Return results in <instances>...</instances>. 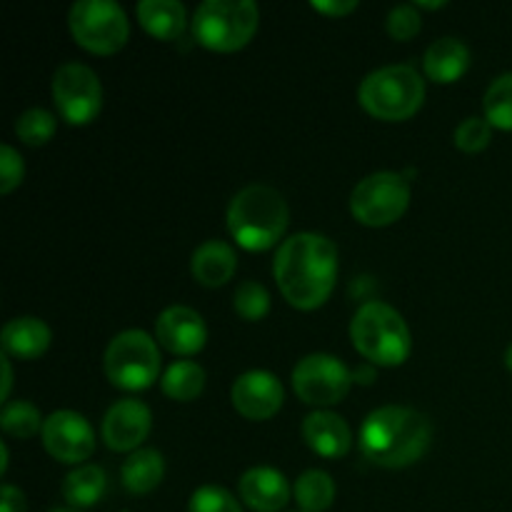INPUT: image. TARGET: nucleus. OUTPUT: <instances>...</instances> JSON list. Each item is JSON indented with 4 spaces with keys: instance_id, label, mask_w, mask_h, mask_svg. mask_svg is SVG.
Instances as JSON below:
<instances>
[{
    "instance_id": "9d476101",
    "label": "nucleus",
    "mask_w": 512,
    "mask_h": 512,
    "mask_svg": "<svg viewBox=\"0 0 512 512\" xmlns=\"http://www.w3.org/2000/svg\"><path fill=\"white\" fill-rule=\"evenodd\" d=\"M53 100L63 120L85 125L103 108V85L88 65L65 63L53 75Z\"/></svg>"
},
{
    "instance_id": "b1692460",
    "label": "nucleus",
    "mask_w": 512,
    "mask_h": 512,
    "mask_svg": "<svg viewBox=\"0 0 512 512\" xmlns=\"http://www.w3.org/2000/svg\"><path fill=\"white\" fill-rule=\"evenodd\" d=\"M160 385H163V393L168 398L188 403V400H195L203 393L205 370L198 363H193V360H178V363H173L165 370Z\"/></svg>"
},
{
    "instance_id": "c9c22d12",
    "label": "nucleus",
    "mask_w": 512,
    "mask_h": 512,
    "mask_svg": "<svg viewBox=\"0 0 512 512\" xmlns=\"http://www.w3.org/2000/svg\"><path fill=\"white\" fill-rule=\"evenodd\" d=\"M0 365H3V400H8L10 388H13V370H10L8 355H0Z\"/></svg>"
},
{
    "instance_id": "72a5a7b5",
    "label": "nucleus",
    "mask_w": 512,
    "mask_h": 512,
    "mask_svg": "<svg viewBox=\"0 0 512 512\" xmlns=\"http://www.w3.org/2000/svg\"><path fill=\"white\" fill-rule=\"evenodd\" d=\"M310 5H313L318 13H325V15H348L358 8L355 0H313Z\"/></svg>"
},
{
    "instance_id": "423d86ee",
    "label": "nucleus",
    "mask_w": 512,
    "mask_h": 512,
    "mask_svg": "<svg viewBox=\"0 0 512 512\" xmlns=\"http://www.w3.org/2000/svg\"><path fill=\"white\" fill-rule=\"evenodd\" d=\"M258 5L253 0H205L193 13V35L200 45L220 53L248 45L258 30Z\"/></svg>"
},
{
    "instance_id": "412c9836",
    "label": "nucleus",
    "mask_w": 512,
    "mask_h": 512,
    "mask_svg": "<svg viewBox=\"0 0 512 512\" xmlns=\"http://www.w3.org/2000/svg\"><path fill=\"white\" fill-rule=\"evenodd\" d=\"M135 13L140 25L160 40H175L185 30V8L178 0H140Z\"/></svg>"
},
{
    "instance_id": "39448f33",
    "label": "nucleus",
    "mask_w": 512,
    "mask_h": 512,
    "mask_svg": "<svg viewBox=\"0 0 512 512\" xmlns=\"http://www.w3.org/2000/svg\"><path fill=\"white\" fill-rule=\"evenodd\" d=\"M358 100L380 120H408L425 100V80L413 65H385L365 75Z\"/></svg>"
},
{
    "instance_id": "f704fd0d",
    "label": "nucleus",
    "mask_w": 512,
    "mask_h": 512,
    "mask_svg": "<svg viewBox=\"0 0 512 512\" xmlns=\"http://www.w3.org/2000/svg\"><path fill=\"white\" fill-rule=\"evenodd\" d=\"M0 512H25V495L13 485H3V505Z\"/></svg>"
},
{
    "instance_id": "37998d69",
    "label": "nucleus",
    "mask_w": 512,
    "mask_h": 512,
    "mask_svg": "<svg viewBox=\"0 0 512 512\" xmlns=\"http://www.w3.org/2000/svg\"><path fill=\"white\" fill-rule=\"evenodd\" d=\"M298 512H303V510H298Z\"/></svg>"
},
{
    "instance_id": "f8f14e48",
    "label": "nucleus",
    "mask_w": 512,
    "mask_h": 512,
    "mask_svg": "<svg viewBox=\"0 0 512 512\" xmlns=\"http://www.w3.org/2000/svg\"><path fill=\"white\" fill-rule=\"evenodd\" d=\"M43 445L58 463H83L95 450V433L88 420L73 410H58L43 425Z\"/></svg>"
},
{
    "instance_id": "393cba45",
    "label": "nucleus",
    "mask_w": 512,
    "mask_h": 512,
    "mask_svg": "<svg viewBox=\"0 0 512 512\" xmlns=\"http://www.w3.org/2000/svg\"><path fill=\"white\" fill-rule=\"evenodd\" d=\"M293 495L303 512H325L335 500V483L323 470H308L295 480Z\"/></svg>"
},
{
    "instance_id": "9b49d317",
    "label": "nucleus",
    "mask_w": 512,
    "mask_h": 512,
    "mask_svg": "<svg viewBox=\"0 0 512 512\" xmlns=\"http://www.w3.org/2000/svg\"><path fill=\"white\" fill-rule=\"evenodd\" d=\"M353 373L343 360L328 353L305 355L293 370V390L308 405H335L348 395Z\"/></svg>"
},
{
    "instance_id": "0eeeda50",
    "label": "nucleus",
    "mask_w": 512,
    "mask_h": 512,
    "mask_svg": "<svg viewBox=\"0 0 512 512\" xmlns=\"http://www.w3.org/2000/svg\"><path fill=\"white\" fill-rule=\"evenodd\" d=\"M158 343L143 330H125L105 350V375L115 388L148 390L158 380Z\"/></svg>"
},
{
    "instance_id": "c756f323",
    "label": "nucleus",
    "mask_w": 512,
    "mask_h": 512,
    "mask_svg": "<svg viewBox=\"0 0 512 512\" xmlns=\"http://www.w3.org/2000/svg\"><path fill=\"white\" fill-rule=\"evenodd\" d=\"M188 512H243L235 495H230L225 488L218 485H203L190 498Z\"/></svg>"
},
{
    "instance_id": "4c0bfd02",
    "label": "nucleus",
    "mask_w": 512,
    "mask_h": 512,
    "mask_svg": "<svg viewBox=\"0 0 512 512\" xmlns=\"http://www.w3.org/2000/svg\"><path fill=\"white\" fill-rule=\"evenodd\" d=\"M443 0H435V3H425V0H418L415 3V8H428V10H435V8H443Z\"/></svg>"
},
{
    "instance_id": "f257e3e1",
    "label": "nucleus",
    "mask_w": 512,
    "mask_h": 512,
    "mask_svg": "<svg viewBox=\"0 0 512 512\" xmlns=\"http://www.w3.org/2000/svg\"><path fill=\"white\" fill-rule=\"evenodd\" d=\"M273 273L280 293L293 308H320L335 288L338 248L325 235L295 233L275 253Z\"/></svg>"
},
{
    "instance_id": "7c9ffc66",
    "label": "nucleus",
    "mask_w": 512,
    "mask_h": 512,
    "mask_svg": "<svg viewBox=\"0 0 512 512\" xmlns=\"http://www.w3.org/2000/svg\"><path fill=\"white\" fill-rule=\"evenodd\" d=\"M490 138H493V125L488 123V118H478V115L463 120L455 128V145L465 153H478V150L488 148Z\"/></svg>"
},
{
    "instance_id": "20e7f679",
    "label": "nucleus",
    "mask_w": 512,
    "mask_h": 512,
    "mask_svg": "<svg viewBox=\"0 0 512 512\" xmlns=\"http://www.w3.org/2000/svg\"><path fill=\"white\" fill-rule=\"evenodd\" d=\"M350 338L365 360L383 368L403 365L413 350V338L403 315L380 300L360 305L350 323Z\"/></svg>"
},
{
    "instance_id": "6e6552de",
    "label": "nucleus",
    "mask_w": 512,
    "mask_h": 512,
    "mask_svg": "<svg viewBox=\"0 0 512 512\" xmlns=\"http://www.w3.org/2000/svg\"><path fill=\"white\" fill-rule=\"evenodd\" d=\"M75 43L98 55H110L125 45L130 35L128 15L115 0H78L68 15Z\"/></svg>"
},
{
    "instance_id": "79ce46f5",
    "label": "nucleus",
    "mask_w": 512,
    "mask_h": 512,
    "mask_svg": "<svg viewBox=\"0 0 512 512\" xmlns=\"http://www.w3.org/2000/svg\"><path fill=\"white\" fill-rule=\"evenodd\" d=\"M120 512H128V510H120Z\"/></svg>"
},
{
    "instance_id": "4468645a",
    "label": "nucleus",
    "mask_w": 512,
    "mask_h": 512,
    "mask_svg": "<svg viewBox=\"0 0 512 512\" xmlns=\"http://www.w3.org/2000/svg\"><path fill=\"white\" fill-rule=\"evenodd\" d=\"M235 410L248 420H268L283 408V385L268 370H250V373L240 375L233 385Z\"/></svg>"
},
{
    "instance_id": "a19ab883",
    "label": "nucleus",
    "mask_w": 512,
    "mask_h": 512,
    "mask_svg": "<svg viewBox=\"0 0 512 512\" xmlns=\"http://www.w3.org/2000/svg\"><path fill=\"white\" fill-rule=\"evenodd\" d=\"M50 512H75V510H68V508H53Z\"/></svg>"
},
{
    "instance_id": "cd10ccee",
    "label": "nucleus",
    "mask_w": 512,
    "mask_h": 512,
    "mask_svg": "<svg viewBox=\"0 0 512 512\" xmlns=\"http://www.w3.org/2000/svg\"><path fill=\"white\" fill-rule=\"evenodd\" d=\"M58 120L50 110L30 108L15 120V135L28 145H45L55 135Z\"/></svg>"
},
{
    "instance_id": "f3484780",
    "label": "nucleus",
    "mask_w": 512,
    "mask_h": 512,
    "mask_svg": "<svg viewBox=\"0 0 512 512\" xmlns=\"http://www.w3.org/2000/svg\"><path fill=\"white\" fill-rule=\"evenodd\" d=\"M303 438L323 458H343L353 445L348 423L330 410H315L303 420Z\"/></svg>"
},
{
    "instance_id": "ddd939ff",
    "label": "nucleus",
    "mask_w": 512,
    "mask_h": 512,
    "mask_svg": "<svg viewBox=\"0 0 512 512\" xmlns=\"http://www.w3.org/2000/svg\"><path fill=\"white\" fill-rule=\"evenodd\" d=\"M150 423L153 415L145 403L135 398L118 400L110 405V410L103 418V440L110 450L115 453H128V450H138L140 443L148 438Z\"/></svg>"
},
{
    "instance_id": "c85d7f7f",
    "label": "nucleus",
    "mask_w": 512,
    "mask_h": 512,
    "mask_svg": "<svg viewBox=\"0 0 512 512\" xmlns=\"http://www.w3.org/2000/svg\"><path fill=\"white\" fill-rule=\"evenodd\" d=\"M235 313L245 320H260L268 315L270 310V295L268 290L263 288L260 283L255 280H245V283L238 285L235 290Z\"/></svg>"
},
{
    "instance_id": "58836bf2",
    "label": "nucleus",
    "mask_w": 512,
    "mask_h": 512,
    "mask_svg": "<svg viewBox=\"0 0 512 512\" xmlns=\"http://www.w3.org/2000/svg\"><path fill=\"white\" fill-rule=\"evenodd\" d=\"M0 455H3V460H0V473H5L8 470V448L5 445H0Z\"/></svg>"
},
{
    "instance_id": "7ed1b4c3",
    "label": "nucleus",
    "mask_w": 512,
    "mask_h": 512,
    "mask_svg": "<svg viewBox=\"0 0 512 512\" xmlns=\"http://www.w3.org/2000/svg\"><path fill=\"white\" fill-rule=\"evenodd\" d=\"M288 203L270 185L253 183L238 190L228 205V230L245 250H268L288 228Z\"/></svg>"
},
{
    "instance_id": "aec40b11",
    "label": "nucleus",
    "mask_w": 512,
    "mask_h": 512,
    "mask_svg": "<svg viewBox=\"0 0 512 512\" xmlns=\"http://www.w3.org/2000/svg\"><path fill=\"white\" fill-rule=\"evenodd\" d=\"M425 75L435 83H455L470 65V50L460 38L445 35L425 50Z\"/></svg>"
},
{
    "instance_id": "f03ea898",
    "label": "nucleus",
    "mask_w": 512,
    "mask_h": 512,
    "mask_svg": "<svg viewBox=\"0 0 512 512\" xmlns=\"http://www.w3.org/2000/svg\"><path fill=\"white\" fill-rule=\"evenodd\" d=\"M433 425L423 413L403 405L373 410L360 428V450L365 460L380 468H408L430 448Z\"/></svg>"
},
{
    "instance_id": "a211bd4d",
    "label": "nucleus",
    "mask_w": 512,
    "mask_h": 512,
    "mask_svg": "<svg viewBox=\"0 0 512 512\" xmlns=\"http://www.w3.org/2000/svg\"><path fill=\"white\" fill-rule=\"evenodd\" d=\"M235 268H238V255L223 240H208L200 245L190 260V270L193 278L205 288H220L233 278Z\"/></svg>"
},
{
    "instance_id": "1a4fd4ad",
    "label": "nucleus",
    "mask_w": 512,
    "mask_h": 512,
    "mask_svg": "<svg viewBox=\"0 0 512 512\" xmlns=\"http://www.w3.org/2000/svg\"><path fill=\"white\" fill-rule=\"evenodd\" d=\"M410 205V185L403 173H380L368 175L355 185L350 195V210L355 220L370 228H383L395 223Z\"/></svg>"
},
{
    "instance_id": "bb28decb",
    "label": "nucleus",
    "mask_w": 512,
    "mask_h": 512,
    "mask_svg": "<svg viewBox=\"0 0 512 512\" xmlns=\"http://www.w3.org/2000/svg\"><path fill=\"white\" fill-rule=\"evenodd\" d=\"M45 420L40 418V410L28 400H13L5 403L0 413V428L13 438H33L38 430H43Z\"/></svg>"
},
{
    "instance_id": "4be33fe9",
    "label": "nucleus",
    "mask_w": 512,
    "mask_h": 512,
    "mask_svg": "<svg viewBox=\"0 0 512 512\" xmlns=\"http://www.w3.org/2000/svg\"><path fill=\"white\" fill-rule=\"evenodd\" d=\"M163 475L165 460L153 448H140L135 453H130L128 460L123 463V470H120L125 490L133 495H145L150 490H155L160 485V480H163Z\"/></svg>"
},
{
    "instance_id": "2f4dec72",
    "label": "nucleus",
    "mask_w": 512,
    "mask_h": 512,
    "mask_svg": "<svg viewBox=\"0 0 512 512\" xmlns=\"http://www.w3.org/2000/svg\"><path fill=\"white\" fill-rule=\"evenodd\" d=\"M385 28H388L390 38L410 40L420 33V28H423V18H420V13L415 5H410V3L395 5V8L388 13Z\"/></svg>"
},
{
    "instance_id": "473e14b6",
    "label": "nucleus",
    "mask_w": 512,
    "mask_h": 512,
    "mask_svg": "<svg viewBox=\"0 0 512 512\" xmlns=\"http://www.w3.org/2000/svg\"><path fill=\"white\" fill-rule=\"evenodd\" d=\"M25 165L23 158L15 148L10 145H0V193H10L23 183Z\"/></svg>"
},
{
    "instance_id": "e433bc0d",
    "label": "nucleus",
    "mask_w": 512,
    "mask_h": 512,
    "mask_svg": "<svg viewBox=\"0 0 512 512\" xmlns=\"http://www.w3.org/2000/svg\"><path fill=\"white\" fill-rule=\"evenodd\" d=\"M360 378H365V383H373V378H375L373 368H368V365H363V368L355 370V373H353V380H360Z\"/></svg>"
},
{
    "instance_id": "2eb2a0df",
    "label": "nucleus",
    "mask_w": 512,
    "mask_h": 512,
    "mask_svg": "<svg viewBox=\"0 0 512 512\" xmlns=\"http://www.w3.org/2000/svg\"><path fill=\"white\" fill-rule=\"evenodd\" d=\"M155 340L173 355H195L208 340V328L193 308L170 305L155 320Z\"/></svg>"
},
{
    "instance_id": "a878e982",
    "label": "nucleus",
    "mask_w": 512,
    "mask_h": 512,
    "mask_svg": "<svg viewBox=\"0 0 512 512\" xmlns=\"http://www.w3.org/2000/svg\"><path fill=\"white\" fill-rule=\"evenodd\" d=\"M485 118L493 128L512 130V73H503L490 83L483 100Z\"/></svg>"
},
{
    "instance_id": "5701e85b",
    "label": "nucleus",
    "mask_w": 512,
    "mask_h": 512,
    "mask_svg": "<svg viewBox=\"0 0 512 512\" xmlns=\"http://www.w3.org/2000/svg\"><path fill=\"white\" fill-rule=\"evenodd\" d=\"M108 488V478L98 465H80L63 480V498L73 508H90L98 503Z\"/></svg>"
},
{
    "instance_id": "6ab92c4d",
    "label": "nucleus",
    "mask_w": 512,
    "mask_h": 512,
    "mask_svg": "<svg viewBox=\"0 0 512 512\" xmlns=\"http://www.w3.org/2000/svg\"><path fill=\"white\" fill-rule=\"evenodd\" d=\"M3 353L20 360H35L48 350L50 328L40 318L25 315V318L10 320L3 328Z\"/></svg>"
},
{
    "instance_id": "ea45409f",
    "label": "nucleus",
    "mask_w": 512,
    "mask_h": 512,
    "mask_svg": "<svg viewBox=\"0 0 512 512\" xmlns=\"http://www.w3.org/2000/svg\"><path fill=\"white\" fill-rule=\"evenodd\" d=\"M505 363H508V368L512 370V345L508 348V353H505Z\"/></svg>"
},
{
    "instance_id": "dca6fc26",
    "label": "nucleus",
    "mask_w": 512,
    "mask_h": 512,
    "mask_svg": "<svg viewBox=\"0 0 512 512\" xmlns=\"http://www.w3.org/2000/svg\"><path fill=\"white\" fill-rule=\"evenodd\" d=\"M240 500L255 512H280L290 500V485L275 468H250L238 480Z\"/></svg>"
}]
</instances>
